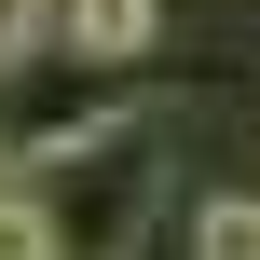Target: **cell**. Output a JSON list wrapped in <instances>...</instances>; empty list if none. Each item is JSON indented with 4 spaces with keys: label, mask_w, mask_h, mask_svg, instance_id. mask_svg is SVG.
Wrapping results in <instances>:
<instances>
[{
    "label": "cell",
    "mask_w": 260,
    "mask_h": 260,
    "mask_svg": "<svg viewBox=\"0 0 260 260\" xmlns=\"http://www.w3.org/2000/svg\"><path fill=\"white\" fill-rule=\"evenodd\" d=\"M14 178L41 192L55 260H123L137 219H151V192H165V137H151V123H96V137H69V151H41V165H14Z\"/></svg>",
    "instance_id": "6da1fadb"
},
{
    "label": "cell",
    "mask_w": 260,
    "mask_h": 260,
    "mask_svg": "<svg viewBox=\"0 0 260 260\" xmlns=\"http://www.w3.org/2000/svg\"><path fill=\"white\" fill-rule=\"evenodd\" d=\"M55 41H69L82 69H137V55L165 41V0H55Z\"/></svg>",
    "instance_id": "7a4b0ae2"
},
{
    "label": "cell",
    "mask_w": 260,
    "mask_h": 260,
    "mask_svg": "<svg viewBox=\"0 0 260 260\" xmlns=\"http://www.w3.org/2000/svg\"><path fill=\"white\" fill-rule=\"evenodd\" d=\"M192 260H260V192H206L192 206Z\"/></svg>",
    "instance_id": "3957f363"
},
{
    "label": "cell",
    "mask_w": 260,
    "mask_h": 260,
    "mask_svg": "<svg viewBox=\"0 0 260 260\" xmlns=\"http://www.w3.org/2000/svg\"><path fill=\"white\" fill-rule=\"evenodd\" d=\"M0 260H55V219H41V192L0 165Z\"/></svg>",
    "instance_id": "277c9868"
},
{
    "label": "cell",
    "mask_w": 260,
    "mask_h": 260,
    "mask_svg": "<svg viewBox=\"0 0 260 260\" xmlns=\"http://www.w3.org/2000/svg\"><path fill=\"white\" fill-rule=\"evenodd\" d=\"M41 41H55V0H0V82H14Z\"/></svg>",
    "instance_id": "5b68a950"
}]
</instances>
